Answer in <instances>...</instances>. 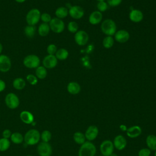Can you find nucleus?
<instances>
[{"label": "nucleus", "mask_w": 156, "mask_h": 156, "mask_svg": "<svg viewBox=\"0 0 156 156\" xmlns=\"http://www.w3.org/2000/svg\"><path fill=\"white\" fill-rule=\"evenodd\" d=\"M40 133L35 129H31L26 132L24 136V141L27 145L33 146L39 143Z\"/></svg>", "instance_id": "nucleus-1"}, {"label": "nucleus", "mask_w": 156, "mask_h": 156, "mask_svg": "<svg viewBox=\"0 0 156 156\" xmlns=\"http://www.w3.org/2000/svg\"><path fill=\"white\" fill-rule=\"evenodd\" d=\"M96 154V146L89 141L80 145L78 151V156H94Z\"/></svg>", "instance_id": "nucleus-2"}, {"label": "nucleus", "mask_w": 156, "mask_h": 156, "mask_svg": "<svg viewBox=\"0 0 156 156\" xmlns=\"http://www.w3.org/2000/svg\"><path fill=\"white\" fill-rule=\"evenodd\" d=\"M101 29L107 36H113L116 32V24L113 20L106 19L102 22Z\"/></svg>", "instance_id": "nucleus-3"}, {"label": "nucleus", "mask_w": 156, "mask_h": 156, "mask_svg": "<svg viewBox=\"0 0 156 156\" xmlns=\"http://www.w3.org/2000/svg\"><path fill=\"white\" fill-rule=\"evenodd\" d=\"M41 12L37 8L31 9L26 15V21L27 25L35 26L40 20Z\"/></svg>", "instance_id": "nucleus-4"}, {"label": "nucleus", "mask_w": 156, "mask_h": 156, "mask_svg": "<svg viewBox=\"0 0 156 156\" xmlns=\"http://www.w3.org/2000/svg\"><path fill=\"white\" fill-rule=\"evenodd\" d=\"M40 58L35 54L27 55L23 60L24 66L29 69H36L40 65Z\"/></svg>", "instance_id": "nucleus-5"}, {"label": "nucleus", "mask_w": 156, "mask_h": 156, "mask_svg": "<svg viewBox=\"0 0 156 156\" xmlns=\"http://www.w3.org/2000/svg\"><path fill=\"white\" fill-rule=\"evenodd\" d=\"M5 104L10 109H15L20 105V99L18 96L14 93H9L5 97Z\"/></svg>", "instance_id": "nucleus-6"}, {"label": "nucleus", "mask_w": 156, "mask_h": 156, "mask_svg": "<svg viewBox=\"0 0 156 156\" xmlns=\"http://www.w3.org/2000/svg\"><path fill=\"white\" fill-rule=\"evenodd\" d=\"M50 29L55 34H60L63 32L65 24L63 21L58 18H53L49 23Z\"/></svg>", "instance_id": "nucleus-7"}, {"label": "nucleus", "mask_w": 156, "mask_h": 156, "mask_svg": "<svg viewBox=\"0 0 156 156\" xmlns=\"http://www.w3.org/2000/svg\"><path fill=\"white\" fill-rule=\"evenodd\" d=\"M113 142L110 140H105L102 141L99 146L100 152L103 156H110L114 151Z\"/></svg>", "instance_id": "nucleus-8"}, {"label": "nucleus", "mask_w": 156, "mask_h": 156, "mask_svg": "<svg viewBox=\"0 0 156 156\" xmlns=\"http://www.w3.org/2000/svg\"><path fill=\"white\" fill-rule=\"evenodd\" d=\"M37 151L40 156H51L52 154V147L47 142L41 141L39 143L37 147Z\"/></svg>", "instance_id": "nucleus-9"}, {"label": "nucleus", "mask_w": 156, "mask_h": 156, "mask_svg": "<svg viewBox=\"0 0 156 156\" xmlns=\"http://www.w3.org/2000/svg\"><path fill=\"white\" fill-rule=\"evenodd\" d=\"M88 34L85 30H80L74 34V41L79 46H82L85 45L88 43Z\"/></svg>", "instance_id": "nucleus-10"}, {"label": "nucleus", "mask_w": 156, "mask_h": 156, "mask_svg": "<svg viewBox=\"0 0 156 156\" xmlns=\"http://www.w3.org/2000/svg\"><path fill=\"white\" fill-rule=\"evenodd\" d=\"M12 67V62L10 57L5 54L0 55V72L7 73Z\"/></svg>", "instance_id": "nucleus-11"}, {"label": "nucleus", "mask_w": 156, "mask_h": 156, "mask_svg": "<svg viewBox=\"0 0 156 156\" xmlns=\"http://www.w3.org/2000/svg\"><path fill=\"white\" fill-rule=\"evenodd\" d=\"M84 10L79 5H71L68 9V15L73 19L79 20L84 15Z\"/></svg>", "instance_id": "nucleus-12"}, {"label": "nucleus", "mask_w": 156, "mask_h": 156, "mask_svg": "<svg viewBox=\"0 0 156 156\" xmlns=\"http://www.w3.org/2000/svg\"><path fill=\"white\" fill-rule=\"evenodd\" d=\"M58 63V60L55 55L47 54L42 60V64L46 69L54 68Z\"/></svg>", "instance_id": "nucleus-13"}, {"label": "nucleus", "mask_w": 156, "mask_h": 156, "mask_svg": "<svg viewBox=\"0 0 156 156\" xmlns=\"http://www.w3.org/2000/svg\"><path fill=\"white\" fill-rule=\"evenodd\" d=\"M99 134V129L95 125H91L88 126L85 132V136L87 141H92L94 140Z\"/></svg>", "instance_id": "nucleus-14"}, {"label": "nucleus", "mask_w": 156, "mask_h": 156, "mask_svg": "<svg viewBox=\"0 0 156 156\" xmlns=\"http://www.w3.org/2000/svg\"><path fill=\"white\" fill-rule=\"evenodd\" d=\"M112 142L114 147L118 151H122L127 146L126 138L122 135H118L115 136Z\"/></svg>", "instance_id": "nucleus-15"}, {"label": "nucleus", "mask_w": 156, "mask_h": 156, "mask_svg": "<svg viewBox=\"0 0 156 156\" xmlns=\"http://www.w3.org/2000/svg\"><path fill=\"white\" fill-rule=\"evenodd\" d=\"M114 36L115 41L119 43H126L130 38L129 32L124 29H121L116 31Z\"/></svg>", "instance_id": "nucleus-16"}, {"label": "nucleus", "mask_w": 156, "mask_h": 156, "mask_svg": "<svg viewBox=\"0 0 156 156\" xmlns=\"http://www.w3.org/2000/svg\"><path fill=\"white\" fill-rule=\"evenodd\" d=\"M142 133V129L140 126L134 125L126 130V135L130 138H136L140 136Z\"/></svg>", "instance_id": "nucleus-17"}, {"label": "nucleus", "mask_w": 156, "mask_h": 156, "mask_svg": "<svg viewBox=\"0 0 156 156\" xmlns=\"http://www.w3.org/2000/svg\"><path fill=\"white\" fill-rule=\"evenodd\" d=\"M129 18L131 21L135 23H138L143 20L144 15L143 13L138 9H132L129 12Z\"/></svg>", "instance_id": "nucleus-18"}, {"label": "nucleus", "mask_w": 156, "mask_h": 156, "mask_svg": "<svg viewBox=\"0 0 156 156\" xmlns=\"http://www.w3.org/2000/svg\"><path fill=\"white\" fill-rule=\"evenodd\" d=\"M102 13L98 10H95L92 12L89 17L88 21L92 25H97L99 24L102 20Z\"/></svg>", "instance_id": "nucleus-19"}, {"label": "nucleus", "mask_w": 156, "mask_h": 156, "mask_svg": "<svg viewBox=\"0 0 156 156\" xmlns=\"http://www.w3.org/2000/svg\"><path fill=\"white\" fill-rule=\"evenodd\" d=\"M20 118L22 122L26 124H31L34 122L33 114L27 110H23L20 114Z\"/></svg>", "instance_id": "nucleus-20"}, {"label": "nucleus", "mask_w": 156, "mask_h": 156, "mask_svg": "<svg viewBox=\"0 0 156 156\" xmlns=\"http://www.w3.org/2000/svg\"><path fill=\"white\" fill-rule=\"evenodd\" d=\"M66 89L68 92L73 95L79 94L81 91V87L80 84L76 82H70L68 83Z\"/></svg>", "instance_id": "nucleus-21"}, {"label": "nucleus", "mask_w": 156, "mask_h": 156, "mask_svg": "<svg viewBox=\"0 0 156 156\" xmlns=\"http://www.w3.org/2000/svg\"><path fill=\"white\" fill-rule=\"evenodd\" d=\"M146 144L148 149L151 151L156 150V135L151 134L146 136Z\"/></svg>", "instance_id": "nucleus-22"}, {"label": "nucleus", "mask_w": 156, "mask_h": 156, "mask_svg": "<svg viewBox=\"0 0 156 156\" xmlns=\"http://www.w3.org/2000/svg\"><path fill=\"white\" fill-rule=\"evenodd\" d=\"M50 30L51 29H50L49 24L44 23H41L37 29V32L38 35L40 37H43L47 36L49 34Z\"/></svg>", "instance_id": "nucleus-23"}, {"label": "nucleus", "mask_w": 156, "mask_h": 156, "mask_svg": "<svg viewBox=\"0 0 156 156\" xmlns=\"http://www.w3.org/2000/svg\"><path fill=\"white\" fill-rule=\"evenodd\" d=\"M26 80L22 77H16L12 82L13 87L16 90H22L26 87Z\"/></svg>", "instance_id": "nucleus-24"}, {"label": "nucleus", "mask_w": 156, "mask_h": 156, "mask_svg": "<svg viewBox=\"0 0 156 156\" xmlns=\"http://www.w3.org/2000/svg\"><path fill=\"white\" fill-rule=\"evenodd\" d=\"M55 15L56 18L59 19L65 18L68 15V9L64 6L58 7L55 11Z\"/></svg>", "instance_id": "nucleus-25"}, {"label": "nucleus", "mask_w": 156, "mask_h": 156, "mask_svg": "<svg viewBox=\"0 0 156 156\" xmlns=\"http://www.w3.org/2000/svg\"><path fill=\"white\" fill-rule=\"evenodd\" d=\"M35 75L38 79H44L48 75L47 69L42 66H39L35 69Z\"/></svg>", "instance_id": "nucleus-26"}, {"label": "nucleus", "mask_w": 156, "mask_h": 156, "mask_svg": "<svg viewBox=\"0 0 156 156\" xmlns=\"http://www.w3.org/2000/svg\"><path fill=\"white\" fill-rule=\"evenodd\" d=\"M55 55L58 60L63 61L66 60L68 57L69 52L65 48H60L57 49Z\"/></svg>", "instance_id": "nucleus-27"}, {"label": "nucleus", "mask_w": 156, "mask_h": 156, "mask_svg": "<svg viewBox=\"0 0 156 156\" xmlns=\"http://www.w3.org/2000/svg\"><path fill=\"white\" fill-rule=\"evenodd\" d=\"M10 139L13 143L19 144L24 141V136L20 132H15L12 133Z\"/></svg>", "instance_id": "nucleus-28"}, {"label": "nucleus", "mask_w": 156, "mask_h": 156, "mask_svg": "<svg viewBox=\"0 0 156 156\" xmlns=\"http://www.w3.org/2000/svg\"><path fill=\"white\" fill-rule=\"evenodd\" d=\"M73 140L76 143L80 145H82L86 141V138L84 133L79 131H77L74 133Z\"/></svg>", "instance_id": "nucleus-29"}, {"label": "nucleus", "mask_w": 156, "mask_h": 156, "mask_svg": "<svg viewBox=\"0 0 156 156\" xmlns=\"http://www.w3.org/2000/svg\"><path fill=\"white\" fill-rule=\"evenodd\" d=\"M36 31L37 29L35 26L27 25L24 29V34L29 38H33L35 35Z\"/></svg>", "instance_id": "nucleus-30"}, {"label": "nucleus", "mask_w": 156, "mask_h": 156, "mask_svg": "<svg viewBox=\"0 0 156 156\" xmlns=\"http://www.w3.org/2000/svg\"><path fill=\"white\" fill-rule=\"evenodd\" d=\"M115 42V39L112 36H106L102 40V45L105 49L111 48Z\"/></svg>", "instance_id": "nucleus-31"}, {"label": "nucleus", "mask_w": 156, "mask_h": 156, "mask_svg": "<svg viewBox=\"0 0 156 156\" xmlns=\"http://www.w3.org/2000/svg\"><path fill=\"white\" fill-rule=\"evenodd\" d=\"M10 146L9 139L1 138H0V152H4L9 149Z\"/></svg>", "instance_id": "nucleus-32"}, {"label": "nucleus", "mask_w": 156, "mask_h": 156, "mask_svg": "<svg viewBox=\"0 0 156 156\" xmlns=\"http://www.w3.org/2000/svg\"><path fill=\"white\" fill-rule=\"evenodd\" d=\"M51 132L48 130H44L41 132V133H40V139L43 142L49 143V141L51 140Z\"/></svg>", "instance_id": "nucleus-33"}, {"label": "nucleus", "mask_w": 156, "mask_h": 156, "mask_svg": "<svg viewBox=\"0 0 156 156\" xmlns=\"http://www.w3.org/2000/svg\"><path fill=\"white\" fill-rule=\"evenodd\" d=\"M67 29L69 32L75 34L78 31V29H79L78 24L74 21H69L67 25Z\"/></svg>", "instance_id": "nucleus-34"}, {"label": "nucleus", "mask_w": 156, "mask_h": 156, "mask_svg": "<svg viewBox=\"0 0 156 156\" xmlns=\"http://www.w3.org/2000/svg\"><path fill=\"white\" fill-rule=\"evenodd\" d=\"M26 79L31 85H36L38 82V79L33 74H29L26 76Z\"/></svg>", "instance_id": "nucleus-35"}, {"label": "nucleus", "mask_w": 156, "mask_h": 156, "mask_svg": "<svg viewBox=\"0 0 156 156\" xmlns=\"http://www.w3.org/2000/svg\"><path fill=\"white\" fill-rule=\"evenodd\" d=\"M108 8V5L105 1H100L98 2L97 4V9L100 12H105Z\"/></svg>", "instance_id": "nucleus-36"}, {"label": "nucleus", "mask_w": 156, "mask_h": 156, "mask_svg": "<svg viewBox=\"0 0 156 156\" xmlns=\"http://www.w3.org/2000/svg\"><path fill=\"white\" fill-rule=\"evenodd\" d=\"M57 47L55 44H49L46 48V52L49 55H55L57 51Z\"/></svg>", "instance_id": "nucleus-37"}, {"label": "nucleus", "mask_w": 156, "mask_h": 156, "mask_svg": "<svg viewBox=\"0 0 156 156\" xmlns=\"http://www.w3.org/2000/svg\"><path fill=\"white\" fill-rule=\"evenodd\" d=\"M52 17L51 16L50 14L46 13V12H44L43 13H41V16H40V20L44 23H48L49 24V22L51 21L52 20Z\"/></svg>", "instance_id": "nucleus-38"}, {"label": "nucleus", "mask_w": 156, "mask_h": 156, "mask_svg": "<svg viewBox=\"0 0 156 156\" xmlns=\"http://www.w3.org/2000/svg\"><path fill=\"white\" fill-rule=\"evenodd\" d=\"M151 154V151L147 147H144L139 150L138 152V156H150Z\"/></svg>", "instance_id": "nucleus-39"}, {"label": "nucleus", "mask_w": 156, "mask_h": 156, "mask_svg": "<svg viewBox=\"0 0 156 156\" xmlns=\"http://www.w3.org/2000/svg\"><path fill=\"white\" fill-rule=\"evenodd\" d=\"M122 0H107V3L108 6L110 7H117L121 4Z\"/></svg>", "instance_id": "nucleus-40"}, {"label": "nucleus", "mask_w": 156, "mask_h": 156, "mask_svg": "<svg viewBox=\"0 0 156 156\" xmlns=\"http://www.w3.org/2000/svg\"><path fill=\"white\" fill-rule=\"evenodd\" d=\"M12 132L9 129H4L3 131H2V138H7V139H9L12 135Z\"/></svg>", "instance_id": "nucleus-41"}, {"label": "nucleus", "mask_w": 156, "mask_h": 156, "mask_svg": "<svg viewBox=\"0 0 156 156\" xmlns=\"http://www.w3.org/2000/svg\"><path fill=\"white\" fill-rule=\"evenodd\" d=\"M6 87V83L5 82L2 80V79H0V93L2 92Z\"/></svg>", "instance_id": "nucleus-42"}, {"label": "nucleus", "mask_w": 156, "mask_h": 156, "mask_svg": "<svg viewBox=\"0 0 156 156\" xmlns=\"http://www.w3.org/2000/svg\"><path fill=\"white\" fill-rule=\"evenodd\" d=\"M16 2L18 3H20V4H22V3H24L26 0H15Z\"/></svg>", "instance_id": "nucleus-43"}, {"label": "nucleus", "mask_w": 156, "mask_h": 156, "mask_svg": "<svg viewBox=\"0 0 156 156\" xmlns=\"http://www.w3.org/2000/svg\"><path fill=\"white\" fill-rule=\"evenodd\" d=\"M2 50H3V46H2V43H0V55L1 54V53L2 52Z\"/></svg>", "instance_id": "nucleus-44"}, {"label": "nucleus", "mask_w": 156, "mask_h": 156, "mask_svg": "<svg viewBox=\"0 0 156 156\" xmlns=\"http://www.w3.org/2000/svg\"><path fill=\"white\" fill-rule=\"evenodd\" d=\"M110 156H118V155H117L116 154H115V153L113 152V153H112Z\"/></svg>", "instance_id": "nucleus-45"}, {"label": "nucleus", "mask_w": 156, "mask_h": 156, "mask_svg": "<svg viewBox=\"0 0 156 156\" xmlns=\"http://www.w3.org/2000/svg\"><path fill=\"white\" fill-rule=\"evenodd\" d=\"M96 1H98V2H100V1H105V0H96Z\"/></svg>", "instance_id": "nucleus-46"}, {"label": "nucleus", "mask_w": 156, "mask_h": 156, "mask_svg": "<svg viewBox=\"0 0 156 156\" xmlns=\"http://www.w3.org/2000/svg\"><path fill=\"white\" fill-rule=\"evenodd\" d=\"M154 156H156V150L155 151V152H154Z\"/></svg>", "instance_id": "nucleus-47"}, {"label": "nucleus", "mask_w": 156, "mask_h": 156, "mask_svg": "<svg viewBox=\"0 0 156 156\" xmlns=\"http://www.w3.org/2000/svg\"><path fill=\"white\" fill-rule=\"evenodd\" d=\"M26 156H32V155H26Z\"/></svg>", "instance_id": "nucleus-48"}]
</instances>
